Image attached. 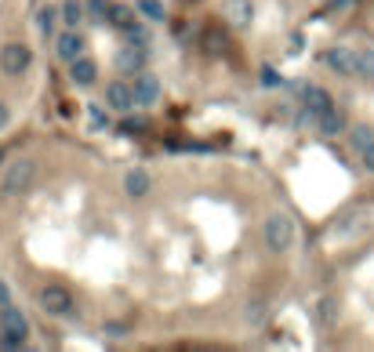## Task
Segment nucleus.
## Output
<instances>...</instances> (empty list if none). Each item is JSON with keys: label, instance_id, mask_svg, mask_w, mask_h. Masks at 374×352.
I'll return each mask as SVG.
<instances>
[{"label": "nucleus", "instance_id": "f257e3e1", "mask_svg": "<svg viewBox=\"0 0 374 352\" xmlns=\"http://www.w3.org/2000/svg\"><path fill=\"white\" fill-rule=\"evenodd\" d=\"M33 178H37V164L33 156H15L4 164V175H0V193L4 197H22L33 189Z\"/></svg>", "mask_w": 374, "mask_h": 352}, {"label": "nucleus", "instance_id": "f03ea898", "mask_svg": "<svg viewBox=\"0 0 374 352\" xmlns=\"http://www.w3.org/2000/svg\"><path fill=\"white\" fill-rule=\"evenodd\" d=\"M29 341V319L18 305H8L0 312V348H26Z\"/></svg>", "mask_w": 374, "mask_h": 352}, {"label": "nucleus", "instance_id": "7ed1b4c3", "mask_svg": "<svg viewBox=\"0 0 374 352\" xmlns=\"http://www.w3.org/2000/svg\"><path fill=\"white\" fill-rule=\"evenodd\" d=\"M295 221L287 218V214H269L265 218V226H262V240H265V247L273 251V254H284V251H291L295 247Z\"/></svg>", "mask_w": 374, "mask_h": 352}, {"label": "nucleus", "instance_id": "20e7f679", "mask_svg": "<svg viewBox=\"0 0 374 352\" xmlns=\"http://www.w3.org/2000/svg\"><path fill=\"white\" fill-rule=\"evenodd\" d=\"M37 305H40L48 316H70V312H73V295H70L62 283H48V287H40Z\"/></svg>", "mask_w": 374, "mask_h": 352}, {"label": "nucleus", "instance_id": "39448f33", "mask_svg": "<svg viewBox=\"0 0 374 352\" xmlns=\"http://www.w3.org/2000/svg\"><path fill=\"white\" fill-rule=\"evenodd\" d=\"M29 66H33V51H29L26 44L11 40V44L0 48V70H4L8 77H22Z\"/></svg>", "mask_w": 374, "mask_h": 352}, {"label": "nucleus", "instance_id": "423d86ee", "mask_svg": "<svg viewBox=\"0 0 374 352\" xmlns=\"http://www.w3.org/2000/svg\"><path fill=\"white\" fill-rule=\"evenodd\" d=\"M135 106H142V109H149V106H157L160 102V94H164V84H160V77L157 73H149V70H142V73H135Z\"/></svg>", "mask_w": 374, "mask_h": 352}, {"label": "nucleus", "instance_id": "0eeeda50", "mask_svg": "<svg viewBox=\"0 0 374 352\" xmlns=\"http://www.w3.org/2000/svg\"><path fill=\"white\" fill-rule=\"evenodd\" d=\"M324 62L338 77H360V51H353V48H327Z\"/></svg>", "mask_w": 374, "mask_h": 352}, {"label": "nucleus", "instance_id": "6e6552de", "mask_svg": "<svg viewBox=\"0 0 374 352\" xmlns=\"http://www.w3.org/2000/svg\"><path fill=\"white\" fill-rule=\"evenodd\" d=\"M145 62H149V48L120 44V51H116V73L120 77H135V73L145 70Z\"/></svg>", "mask_w": 374, "mask_h": 352}, {"label": "nucleus", "instance_id": "1a4fd4ad", "mask_svg": "<svg viewBox=\"0 0 374 352\" xmlns=\"http://www.w3.org/2000/svg\"><path fill=\"white\" fill-rule=\"evenodd\" d=\"M106 106L116 109L120 116L131 113V109H135V87H131L128 80H120V77L109 80V84H106Z\"/></svg>", "mask_w": 374, "mask_h": 352}, {"label": "nucleus", "instance_id": "9d476101", "mask_svg": "<svg viewBox=\"0 0 374 352\" xmlns=\"http://www.w3.org/2000/svg\"><path fill=\"white\" fill-rule=\"evenodd\" d=\"M298 102L313 113V120L317 116H324L327 109H334V102H331V91H324V87H317V84H305L302 87V94H298Z\"/></svg>", "mask_w": 374, "mask_h": 352}, {"label": "nucleus", "instance_id": "9b49d317", "mask_svg": "<svg viewBox=\"0 0 374 352\" xmlns=\"http://www.w3.org/2000/svg\"><path fill=\"white\" fill-rule=\"evenodd\" d=\"M55 55H58V62H66V66H70L73 58L84 55V37L77 33V29H66V33H58V37H55Z\"/></svg>", "mask_w": 374, "mask_h": 352}, {"label": "nucleus", "instance_id": "f8f14e48", "mask_svg": "<svg viewBox=\"0 0 374 352\" xmlns=\"http://www.w3.org/2000/svg\"><path fill=\"white\" fill-rule=\"evenodd\" d=\"M222 15H226L229 26L247 29V26H251V18H255V4H251V0H226V4H222Z\"/></svg>", "mask_w": 374, "mask_h": 352}, {"label": "nucleus", "instance_id": "ddd939ff", "mask_svg": "<svg viewBox=\"0 0 374 352\" xmlns=\"http://www.w3.org/2000/svg\"><path fill=\"white\" fill-rule=\"evenodd\" d=\"M70 80L77 84V87H91V84H95L99 80V66H95V58H73L70 62Z\"/></svg>", "mask_w": 374, "mask_h": 352}, {"label": "nucleus", "instance_id": "4468645a", "mask_svg": "<svg viewBox=\"0 0 374 352\" xmlns=\"http://www.w3.org/2000/svg\"><path fill=\"white\" fill-rule=\"evenodd\" d=\"M153 189V178H149V171H142V167H131L128 175H123V193H128L131 200H142L145 193Z\"/></svg>", "mask_w": 374, "mask_h": 352}, {"label": "nucleus", "instance_id": "2eb2a0df", "mask_svg": "<svg viewBox=\"0 0 374 352\" xmlns=\"http://www.w3.org/2000/svg\"><path fill=\"white\" fill-rule=\"evenodd\" d=\"M317 131L334 138V135H346L349 131V123H346V113H338V109H327L324 116H317Z\"/></svg>", "mask_w": 374, "mask_h": 352}, {"label": "nucleus", "instance_id": "dca6fc26", "mask_svg": "<svg viewBox=\"0 0 374 352\" xmlns=\"http://www.w3.org/2000/svg\"><path fill=\"white\" fill-rule=\"evenodd\" d=\"M120 33H123V44H135V48H149V44H153L145 22H131V26H123Z\"/></svg>", "mask_w": 374, "mask_h": 352}, {"label": "nucleus", "instance_id": "f3484780", "mask_svg": "<svg viewBox=\"0 0 374 352\" xmlns=\"http://www.w3.org/2000/svg\"><path fill=\"white\" fill-rule=\"evenodd\" d=\"M349 145H353V153L360 156L367 145H374V127H367V123H356L353 131H349Z\"/></svg>", "mask_w": 374, "mask_h": 352}, {"label": "nucleus", "instance_id": "a211bd4d", "mask_svg": "<svg viewBox=\"0 0 374 352\" xmlns=\"http://www.w3.org/2000/svg\"><path fill=\"white\" fill-rule=\"evenodd\" d=\"M84 18H87V8L80 4V0H66V4H62V22H66L70 29H77Z\"/></svg>", "mask_w": 374, "mask_h": 352}, {"label": "nucleus", "instance_id": "6ab92c4d", "mask_svg": "<svg viewBox=\"0 0 374 352\" xmlns=\"http://www.w3.org/2000/svg\"><path fill=\"white\" fill-rule=\"evenodd\" d=\"M135 11H138V8H131V4H113V8H109V22H113L116 29H123V26L138 22V18H135Z\"/></svg>", "mask_w": 374, "mask_h": 352}, {"label": "nucleus", "instance_id": "aec40b11", "mask_svg": "<svg viewBox=\"0 0 374 352\" xmlns=\"http://www.w3.org/2000/svg\"><path fill=\"white\" fill-rule=\"evenodd\" d=\"M138 15L142 18H149V22H164L167 18V11H164V4H160V0H138Z\"/></svg>", "mask_w": 374, "mask_h": 352}, {"label": "nucleus", "instance_id": "412c9836", "mask_svg": "<svg viewBox=\"0 0 374 352\" xmlns=\"http://www.w3.org/2000/svg\"><path fill=\"white\" fill-rule=\"evenodd\" d=\"M200 48L207 55H222L226 51V33H218V29H207V33L200 37Z\"/></svg>", "mask_w": 374, "mask_h": 352}, {"label": "nucleus", "instance_id": "4be33fe9", "mask_svg": "<svg viewBox=\"0 0 374 352\" xmlns=\"http://www.w3.org/2000/svg\"><path fill=\"white\" fill-rule=\"evenodd\" d=\"M84 8H87V18L91 22H109V8L113 4H109V0H87Z\"/></svg>", "mask_w": 374, "mask_h": 352}, {"label": "nucleus", "instance_id": "5701e85b", "mask_svg": "<svg viewBox=\"0 0 374 352\" xmlns=\"http://www.w3.org/2000/svg\"><path fill=\"white\" fill-rule=\"evenodd\" d=\"M145 127H149V120H142V116H128V113H123V120H120V131L123 135H142Z\"/></svg>", "mask_w": 374, "mask_h": 352}, {"label": "nucleus", "instance_id": "b1692460", "mask_svg": "<svg viewBox=\"0 0 374 352\" xmlns=\"http://www.w3.org/2000/svg\"><path fill=\"white\" fill-rule=\"evenodd\" d=\"M317 316H320V324H327V327H331L334 319H338V302H334V298H324V302H320V309H317Z\"/></svg>", "mask_w": 374, "mask_h": 352}, {"label": "nucleus", "instance_id": "393cba45", "mask_svg": "<svg viewBox=\"0 0 374 352\" xmlns=\"http://www.w3.org/2000/svg\"><path fill=\"white\" fill-rule=\"evenodd\" d=\"M87 123L95 127V131H106V109H99V106H87Z\"/></svg>", "mask_w": 374, "mask_h": 352}, {"label": "nucleus", "instance_id": "a878e982", "mask_svg": "<svg viewBox=\"0 0 374 352\" xmlns=\"http://www.w3.org/2000/svg\"><path fill=\"white\" fill-rule=\"evenodd\" d=\"M258 84H262V87H280V84H284V77H280L273 66H265V70L258 73Z\"/></svg>", "mask_w": 374, "mask_h": 352}, {"label": "nucleus", "instance_id": "bb28decb", "mask_svg": "<svg viewBox=\"0 0 374 352\" xmlns=\"http://www.w3.org/2000/svg\"><path fill=\"white\" fill-rule=\"evenodd\" d=\"M360 77L374 80V51H360Z\"/></svg>", "mask_w": 374, "mask_h": 352}, {"label": "nucleus", "instance_id": "cd10ccee", "mask_svg": "<svg viewBox=\"0 0 374 352\" xmlns=\"http://www.w3.org/2000/svg\"><path fill=\"white\" fill-rule=\"evenodd\" d=\"M37 22H40V33L48 37V33H51V29H55V8H44Z\"/></svg>", "mask_w": 374, "mask_h": 352}, {"label": "nucleus", "instance_id": "c85d7f7f", "mask_svg": "<svg viewBox=\"0 0 374 352\" xmlns=\"http://www.w3.org/2000/svg\"><path fill=\"white\" fill-rule=\"evenodd\" d=\"M262 309H265V302H262V298H255V302H251V309H247V319H251V324H262Z\"/></svg>", "mask_w": 374, "mask_h": 352}, {"label": "nucleus", "instance_id": "c756f323", "mask_svg": "<svg viewBox=\"0 0 374 352\" xmlns=\"http://www.w3.org/2000/svg\"><path fill=\"white\" fill-rule=\"evenodd\" d=\"M360 164H363V167H367V171L374 175V145H367V149L360 153Z\"/></svg>", "mask_w": 374, "mask_h": 352}, {"label": "nucleus", "instance_id": "7c9ffc66", "mask_svg": "<svg viewBox=\"0 0 374 352\" xmlns=\"http://www.w3.org/2000/svg\"><path fill=\"white\" fill-rule=\"evenodd\" d=\"M8 305H11V287H8L4 280H0V312H4Z\"/></svg>", "mask_w": 374, "mask_h": 352}, {"label": "nucleus", "instance_id": "2f4dec72", "mask_svg": "<svg viewBox=\"0 0 374 352\" xmlns=\"http://www.w3.org/2000/svg\"><path fill=\"white\" fill-rule=\"evenodd\" d=\"M353 8V0H327V11H346Z\"/></svg>", "mask_w": 374, "mask_h": 352}, {"label": "nucleus", "instance_id": "473e14b6", "mask_svg": "<svg viewBox=\"0 0 374 352\" xmlns=\"http://www.w3.org/2000/svg\"><path fill=\"white\" fill-rule=\"evenodd\" d=\"M11 123V109L4 106V102H0V131H4V127Z\"/></svg>", "mask_w": 374, "mask_h": 352}, {"label": "nucleus", "instance_id": "72a5a7b5", "mask_svg": "<svg viewBox=\"0 0 374 352\" xmlns=\"http://www.w3.org/2000/svg\"><path fill=\"white\" fill-rule=\"evenodd\" d=\"M106 334H109V338H123V327H116V324H109V327H106Z\"/></svg>", "mask_w": 374, "mask_h": 352}, {"label": "nucleus", "instance_id": "f704fd0d", "mask_svg": "<svg viewBox=\"0 0 374 352\" xmlns=\"http://www.w3.org/2000/svg\"><path fill=\"white\" fill-rule=\"evenodd\" d=\"M182 4H200V0H182Z\"/></svg>", "mask_w": 374, "mask_h": 352}, {"label": "nucleus", "instance_id": "c9c22d12", "mask_svg": "<svg viewBox=\"0 0 374 352\" xmlns=\"http://www.w3.org/2000/svg\"><path fill=\"white\" fill-rule=\"evenodd\" d=\"M0 160H4V153H0Z\"/></svg>", "mask_w": 374, "mask_h": 352}]
</instances>
